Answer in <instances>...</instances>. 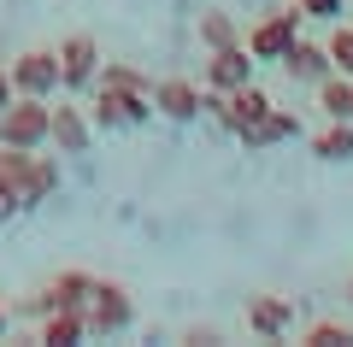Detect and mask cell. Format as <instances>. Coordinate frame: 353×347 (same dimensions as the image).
Returning <instances> with one entry per match:
<instances>
[{
  "label": "cell",
  "instance_id": "7c38bea8",
  "mask_svg": "<svg viewBox=\"0 0 353 347\" xmlns=\"http://www.w3.org/2000/svg\"><path fill=\"white\" fill-rule=\"evenodd\" d=\"M277 65L289 71V83H324L330 77V53L318 48V41H301V36L289 41V53H283Z\"/></svg>",
  "mask_w": 353,
  "mask_h": 347
},
{
  "label": "cell",
  "instance_id": "e0dca14e",
  "mask_svg": "<svg viewBox=\"0 0 353 347\" xmlns=\"http://www.w3.org/2000/svg\"><path fill=\"white\" fill-rule=\"evenodd\" d=\"M30 153L36 148H6L0 141V188H12L18 206H24V183H30Z\"/></svg>",
  "mask_w": 353,
  "mask_h": 347
},
{
  "label": "cell",
  "instance_id": "277c9868",
  "mask_svg": "<svg viewBox=\"0 0 353 347\" xmlns=\"http://www.w3.org/2000/svg\"><path fill=\"white\" fill-rule=\"evenodd\" d=\"M59 88H83V83H94V71H101V41L88 36V30H77V36H65L59 41Z\"/></svg>",
  "mask_w": 353,
  "mask_h": 347
},
{
  "label": "cell",
  "instance_id": "52a82bcc",
  "mask_svg": "<svg viewBox=\"0 0 353 347\" xmlns=\"http://www.w3.org/2000/svg\"><path fill=\"white\" fill-rule=\"evenodd\" d=\"M248 330L259 341H283L294 330V300L289 295H248Z\"/></svg>",
  "mask_w": 353,
  "mask_h": 347
},
{
  "label": "cell",
  "instance_id": "5b68a950",
  "mask_svg": "<svg viewBox=\"0 0 353 347\" xmlns=\"http://www.w3.org/2000/svg\"><path fill=\"white\" fill-rule=\"evenodd\" d=\"M53 88H59V59H53V48H30V53L12 59V95L48 100Z\"/></svg>",
  "mask_w": 353,
  "mask_h": 347
},
{
  "label": "cell",
  "instance_id": "ffe728a7",
  "mask_svg": "<svg viewBox=\"0 0 353 347\" xmlns=\"http://www.w3.org/2000/svg\"><path fill=\"white\" fill-rule=\"evenodd\" d=\"M324 53H330V71H341V77H353V24H341V18H336V30H330V41H324Z\"/></svg>",
  "mask_w": 353,
  "mask_h": 347
},
{
  "label": "cell",
  "instance_id": "9a60e30c",
  "mask_svg": "<svg viewBox=\"0 0 353 347\" xmlns=\"http://www.w3.org/2000/svg\"><path fill=\"white\" fill-rule=\"evenodd\" d=\"M53 188H59V165L48 159V153H30V183H24V206H41V200L53 195Z\"/></svg>",
  "mask_w": 353,
  "mask_h": 347
},
{
  "label": "cell",
  "instance_id": "4316f807",
  "mask_svg": "<svg viewBox=\"0 0 353 347\" xmlns=\"http://www.w3.org/2000/svg\"><path fill=\"white\" fill-rule=\"evenodd\" d=\"M347 300H353V288H347Z\"/></svg>",
  "mask_w": 353,
  "mask_h": 347
},
{
  "label": "cell",
  "instance_id": "ac0fdd59",
  "mask_svg": "<svg viewBox=\"0 0 353 347\" xmlns=\"http://www.w3.org/2000/svg\"><path fill=\"white\" fill-rule=\"evenodd\" d=\"M312 148H318V159H353V118H330V130Z\"/></svg>",
  "mask_w": 353,
  "mask_h": 347
},
{
  "label": "cell",
  "instance_id": "30bf717a",
  "mask_svg": "<svg viewBox=\"0 0 353 347\" xmlns=\"http://www.w3.org/2000/svg\"><path fill=\"white\" fill-rule=\"evenodd\" d=\"M88 136H94V124L83 118V106H65L59 100V106L48 112V141L59 153H88Z\"/></svg>",
  "mask_w": 353,
  "mask_h": 347
},
{
  "label": "cell",
  "instance_id": "9c48e42d",
  "mask_svg": "<svg viewBox=\"0 0 353 347\" xmlns=\"http://www.w3.org/2000/svg\"><path fill=\"white\" fill-rule=\"evenodd\" d=\"M253 83V53L241 48H212V59H206V88H218V95H230V88Z\"/></svg>",
  "mask_w": 353,
  "mask_h": 347
},
{
  "label": "cell",
  "instance_id": "6da1fadb",
  "mask_svg": "<svg viewBox=\"0 0 353 347\" xmlns=\"http://www.w3.org/2000/svg\"><path fill=\"white\" fill-rule=\"evenodd\" d=\"M83 318H88V335H118L136 324V306H130V288L112 283V277H94V288H88L83 300Z\"/></svg>",
  "mask_w": 353,
  "mask_h": 347
},
{
  "label": "cell",
  "instance_id": "3957f363",
  "mask_svg": "<svg viewBox=\"0 0 353 347\" xmlns=\"http://www.w3.org/2000/svg\"><path fill=\"white\" fill-rule=\"evenodd\" d=\"M148 118H153V100H148V95H130V88L94 83V124H101V130H118V124H148Z\"/></svg>",
  "mask_w": 353,
  "mask_h": 347
},
{
  "label": "cell",
  "instance_id": "7402d4cb",
  "mask_svg": "<svg viewBox=\"0 0 353 347\" xmlns=\"http://www.w3.org/2000/svg\"><path fill=\"white\" fill-rule=\"evenodd\" d=\"M94 83H112V88H130V95H148V77L141 71H130V65H106V71H94Z\"/></svg>",
  "mask_w": 353,
  "mask_h": 347
},
{
  "label": "cell",
  "instance_id": "8992f818",
  "mask_svg": "<svg viewBox=\"0 0 353 347\" xmlns=\"http://www.w3.org/2000/svg\"><path fill=\"white\" fill-rule=\"evenodd\" d=\"M294 36H301V6H289V12H271V18H259V24L248 30V53H253V59H283Z\"/></svg>",
  "mask_w": 353,
  "mask_h": 347
},
{
  "label": "cell",
  "instance_id": "484cf974",
  "mask_svg": "<svg viewBox=\"0 0 353 347\" xmlns=\"http://www.w3.org/2000/svg\"><path fill=\"white\" fill-rule=\"evenodd\" d=\"M0 330H6V306H0Z\"/></svg>",
  "mask_w": 353,
  "mask_h": 347
},
{
  "label": "cell",
  "instance_id": "7a4b0ae2",
  "mask_svg": "<svg viewBox=\"0 0 353 347\" xmlns=\"http://www.w3.org/2000/svg\"><path fill=\"white\" fill-rule=\"evenodd\" d=\"M48 100H36V95H18V100H6L0 106V141L6 148H41L48 141Z\"/></svg>",
  "mask_w": 353,
  "mask_h": 347
},
{
  "label": "cell",
  "instance_id": "4fadbf2b",
  "mask_svg": "<svg viewBox=\"0 0 353 347\" xmlns=\"http://www.w3.org/2000/svg\"><path fill=\"white\" fill-rule=\"evenodd\" d=\"M88 288H94V277H88V271H59V277H53L48 288H41V300H36V306H41V312H59V306H83V300H88Z\"/></svg>",
  "mask_w": 353,
  "mask_h": 347
},
{
  "label": "cell",
  "instance_id": "8fae6325",
  "mask_svg": "<svg viewBox=\"0 0 353 347\" xmlns=\"http://www.w3.org/2000/svg\"><path fill=\"white\" fill-rule=\"evenodd\" d=\"M294 136H301V112H289V106H277V100H271V112H265L259 124L241 130V148L259 153V148H271V141H294Z\"/></svg>",
  "mask_w": 353,
  "mask_h": 347
},
{
  "label": "cell",
  "instance_id": "2e32d148",
  "mask_svg": "<svg viewBox=\"0 0 353 347\" xmlns=\"http://www.w3.org/2000/svg\"><path fill=\"white\" fill-rule=\"evenodd\" d=\"M312 88H318V106H324L330 118H353V77L330 71L324 83H312Z\"/></svg>",
  "mask_w": 353,
  "mask_h": 347
},
{
  "label": "cell",
  "instance_id": "d6986e66",
  "mask_svg": "<svg viewBox=\"0 0 353 347\" xmlns=\"http://www.w3.org/2000/svg\"><path fill=\"white\" fill-rule=\"evenodd\" d=\"M201 41H206V48H236V18H230V12H218V6H212V12H201Z\"/></svg>",
  "mask_w": 353,
  "mask_h": 347
},
{
  "label": "cell",
  "instance_id": "5bb4252c",
  "mask_svg": "<svg viewBox=\"0 0 353 347\" xmlns=\"http://www.w3.org/2000/svg\"><path fill=\"white\" fill-rule=\"evenodd\" d=\"M83 335H88V318H83V306L41 312V341H48V347H77Z\"/></svg>",
  "mask_w": 353,
  "mask_h": 347
},
{
  "label": "cell",
  "instance_id": "44dd1931",
  "mask_svg": "<svg viewBox=\"0 0 353 347\" xmlns=\"http://www.w3.org/2000/svg\"><path fill=\"white\" fill-rule=\"evenodd\" d=\"M347 341H353V330H347V324H336V318L312 324V330L301 335V347H347Z\"/></svg>",
  "mask_w": 353,
  "mask_h": 347
},
{
  "label": "cell",
  "instance_id": "d4e9b609",
  "mask_svg": "<svg viewBox=\"0 0 353 347\" xmlns=\"http://www.w3.org/2000/svg\"><path fill=\"white\" fill-rule=\"evenodd\" d=\"M6 100H12V71L0 65V106H6Z\"/></svg>",
  "mask_w": 353,
  "mask_h": 347
},
{
  "label": "cell",
  "instance_id": "cb8c5ba5",
  "mask_svg": "<svg viewBox=\"0 0 353 347\" xmlns=\"http://www.w3.org/2000/svg\"><path fill=\"white\" fill-rule=\"evenodd\" d=\"M12 212H24V206H18V195H12V188H0V224L12 218Z\"/></svg>",
  "mask_w": 353,
  "mask_h": 347
},
{
  "label": "cell",
  "instance_id": "ba28073f",
  "mask_svg": "<svg viewBox=\"0 0 353 347\" xmlns=\"http://www.w3.org/2000/svg\"><path fill=\"white\" fill-rule=\"evenodd\" d=\"M148 100H153V112H159V118H171V124L201 118V88H194L189 77H165V83H153Z\"/></svg>",
  "mask_w": 353,
  "mask_h": 347
},
{
  "label": "cell",
  "instance_id": "603a6c76",
  "mask_svg": "<svg viewBox=\"0 0 353 347\" xmlns=\"http://www.w3.org/2000/svg\"><path fill=\"white\" fill-rule=\"evenodd\" d=\"M294 6H301V18H324V24L341 18V0H294Z\"/></svg>",
  "mask_w": 353,
  "mask_h": 347
}]
</instances>
